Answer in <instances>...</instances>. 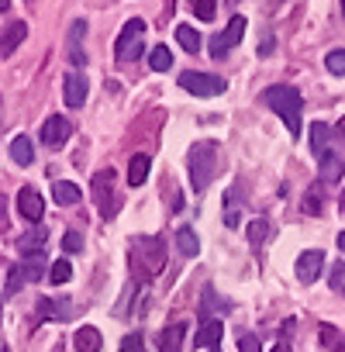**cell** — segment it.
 <instances>
[{"instance_id":"cell-1","label":"cell","mask_w":345,"mask_h":352,"mask_svg":"<svg viewBox=\"0 0 345 352\" xmlns=\"http://www.w3.org/2000/svg\"><path fill=\"white\" fill-rule=\"evenodd\" d=\"M218 169H221V152H218V145H214V142H197V145L190 148V187H194L197 194L208 190L211 180L218 176Z\"/></svg>"},{"instance_id":"cell-2","label":"cell","mask_w":345,"mask_h":352,"mask_svg":"<svg viewBox=\"0 0 345 352\" xmlns=\"http://www.w3.org/2000/svg\"><path fill=\"white\" fill-rule=\"evenodd\" d=\"M263 100L269 104V111H276L283 118L290 138H300V94H297V87H283V83L269 87L263 94Z\"/></svg>"},{"instance_id":"cell-3","label":"cell","mask_w":345,"mask_h":352,"mask_svg":"<svg viewBox=\"0 0 345 352\" xmlns=\"http://www.w3.org/2000/svg\"><path fill=\"white\" fill-rule=\"evenodd\" d=\"M142 35H145V21L142 18H128L124 28H121V35H118V42H114L121 63H135L142 56V49H145L142 45Z\"/></svg>"},{"instance_id":"cell-4","label":"cell","mask_w":345,"mask_h":352,"mask_svg":"<svg viewBox=\"0 0 345 352\" xmlns=\"http://www.w3.org/2000/svg\"><path fill=\"white\" fill-rule=\"evenodd\" d=\"M180 87H183L187 94H194V97H218V94H225V90H228V83H225L221 76L194 73V69L180 73Z\"/></svg>"},{"instance_id":"cell-5","label":"cell","mask_w":345,"mask_h":352,"mask_svg":"<svg viewBox=\"0 0 345 352\" xmlns=\"http://www.w3.org/2000/svg\"><path fill=\"white\" fill-rule=\"evenodd\" d=\"M93 201H97V208H100V214L104 218H114V211H118V197H114V169H100L97 176H93Z\"/></svg>"},{"instance_id":"cell-6","label":"cell","mask_w":345,"mask_h":352,"mask_svg":"<svg viewBox=\"0 0 345 352\" xmlns=\"http://www.w3.org/2000/svg\"><path fill=\"white\" fill-rule=\"evenodd\" d=\"M242 35H245V18H242V14H235V18L228 21V28H225L221 35H214V38H211V56H214V59H225V56L242 42Z\"/></svg>"},{"instance_id":"cell-7","label":"cell","mask_w":345,"mask_h":352,"mask_svg":"<svg viewBox=\"0 0 345 352\" xmlns=\"http://www.w3.org/2000/svg\"><path fill=\"white\" fill-rule=\"evenodd\" d=\"M69 131H73V124H69L63 114H52V118L42 124V142H45L49 148H63V145L69 142Z\"/></svg>"},{"instance_id":"cell-8","label":"cell","mask_w":345,"mask_h":352,"mask_svg":"<svg viewBox=\"0 0 345 352\" xmlns=\"http://www.w3.org/2000/svg\"><path fill=\"white\" fill-rule=\"evenodd\" d=\"M321 270H324V252H321V249L300 252V259H297V280H300V283H314V280L321 276Z\"/></svg>"},{"instance_id":"cell-9","label":"cell","mask_w":345,"mask_h":352,"mask_svg":"<svg viewBox=\"0 0 345 352\" xmlns=\"http://www.w3.org/2000/svg\"><path fill=\"white\" fill-rule=\"evenodd\" d=\"M138 256H145V270L155 276L166 263V245L162 239H138Z\"/></svg>"},{"instance_id":"cell-10","label":"cell","mask_w":345,"mask_h":352,"mask_svg":"<svg viewBox=\"0 0 345 352\" xmlns=\"http://www.w3.org/2000/svg\"><path fill=\"white\" fill-rule=\"evenodd\" d=\"M83 38H87V21H73V28H69V35H66V56H69L73 66H83V63H87Z\"/></svg>"},{"instance_id":"cell-11","label":"cell","mask_w":345,"mask_h":352,"mask_svg":"<svg viewBox=\"0 0 345 352\" xmlns=\"http://www.w3.org/2000/svg\"><path fill=\"white\" fill-rule=\"evenodd\" d=\"M18 211H21V218H25V221H32V225H38V221H42V214H45V204H42V197H38V190H32V187H25V190L18 194Z\"/></svg>"},{"instance_id":"cell-12","label":"cell","mask_w":345,"mask_h":352,"mask_svg":"<svg viewBox=\"0 0 345 352\" xmlns=\"http://www.w3.org/2000/svg\"><path fill=\"white\" fill-rule=\"evenodd\" d=\"M63 100H66L69 107H83V100H87V76L69 73V76L63 80Z\"/></svg>"},{"instance_id":"cell-13","label":"cell","mask_w":345,"mask_h":352,"mask_svg":"<svg viewBox=\"0 0 345 352\" xmlns=\"http://www.w3.org/2000/svg\"><path fill=\"white\" fill-rule=\"evenodd\" d=\"M25 38H28V25H25V21H11V25L4 28V35H0V56H11Z\"/></svg>"},{"instance_id":"cell-14","label":"cell","mask_w":345,"mask_h":352,"mask_svg":"<svg viewBox=\"0 0 345 352\" xmlns=\"http://www.w3.org/2000/svg\"><path fill=\"white\" fill-rule=\"evenodd\" d=\"M38 311H42V318H56V321H66V318H73V304L66 300V297H42L38 300Z\"/></svg>"},{"instance_id":"cell-15","label":"cell","mask_w":345,"mask_h":352,"mask_svg":"<svg viewBox=\"0 0 345 352\" xmlns=\"http://www.w3.org/2000/svg\"><path fill=\"white\" fill-rule=\"evenodd\" d=\"M183 335H187V324H169V328H162L159 331V352H180V345H183Z\"/></svg>"},{"instance_id":"cell-16","label":"cell","mask_w":345,"mask_h":352,"mask_svg":"<svg viewBox=\"0 0 345 352\" xmlns=\"http://www.w3.org/2000/svg\"><path fill=\"white\" fill-rule=\"evenodd\" d=\"M342 173H345L342 159H338L335 152H324V155H321V169H318V180H321V184H338Z\"/></svg>"},{"instance_id":"cell-17","label":"cell","mask_w":345,"mask_h":352,"mask_svg":"<svg viewBox=\"0 0 345 352\" xmlns=\"http://www.w3.org/2000/svg\"><path fill=\"white\" fill-rule=\"evenodd\" d=\"M73 349L76 352H100V331L93 324H83L76 335H73Z\"/></svg>"},{"instance_id":"cell-18","label":"cell","mask_w":345,"mask_h":352,"mask_svg":"<svg viewBox=\"0 0 345 352\" xmlns=\"http://www.w3.org/2000/svg\"><path fill=\"white\" fill-rule=\"evenodd\" d=\"M11 159H14L18 166H32V162H35V145H32L28 135H18V138L11 142Z\"/></svg>"},{"instance_id":"cell-19","label":"cell","mask_w":345,"mask_h":352,"mask_svg":"<svg viewBox=\"0 0 345 352\" xmlns=\"http://www.w3.org/2000/svg\"><path fill=\"white\" fill-rule=\"evenodd\" d=\"M221 331H225V324L214 321V318H208V321L201 324V331L194 335V345H218V342H221Z\"/></svg>"},{"instance_id":"cell-20","label":"cell","mask_w":345,"mask_h":352,"mask_svg":"<svg viewBox=\"0 0 345 352\" xmlns=\"http://www.w3.org/2000/svg\"><path fill=\"white\" fill-rule=\"evenodd\" d=\"M148 155H131V162H128V184L131 187H142L145 180H148Z\"/></svg>"},{"instance_id":"cell-21","label":"cell","mask_w":345,"mask_h":352,"mask_svg":"<svg viewBox=\"0 0 345 352\" xmlns=\"http://www.w3.org/2000/svg\"><path fill=\"white\" fill-rule=\"evenodd\" d=\"M328 138H331V128L321 124V121H314V124H311V152H314L318 159L328 152Z\"/></svg>"},{"instance_id":"cell-22","label":"cell","mask_w":345,"mask_h":352,"mask_svg":"<svg viewBox=\"0 0 345 352\" xmlns=\"http://www.w3.org/2000/svg\"><path fill=\"white\" fill-rule=\"evenodd\" d=\"M52 201H56V204H63V208H69V204H76V201H80V187H76V184H69V180H59V184L52 187Z\"/></svg>"},{"instance_id":"cell-23","label":"cell","mask_w":345,"mask_h":352,"mask_svg":"<svg viewBox=\"0 0 345 352\" xmlns=\"http://www.w3.org/2000/svg\"><path fill=\"white\" fill-rule=\"evenodd\" d=\"M45 228H32V232H25L21 239H18V249L28 256V252H42V242H45Z\"/></svg>"},{"instance_id":"cell-24","label":"cell","mask_w":345,"mask_h":352,"mask_svg":"<svg viewBox=\"0 0 345 352\" xmlns=\"http://www.w3.org/2000/svg\"><path fill=\"white\" fill-rule=\"evenodd\" d=\"M177 249H180L183 256H197V252H201L197 232H194V228H180V232H177Z\"/></svg>"},{"instance_id":"cell-25","label":"cell","mask_w":345,"mask_h":352,"mask_svg":"<svg viewBox=\"0 0 345 352\" xmlns=\"http://www.w3.org/2000/svg\"><path fill=\"white\" fill-rule=\"evenodd\" d=\"M21 270H25V280H28V283L42 280V270H45V256H42V252H28V259L21 263Z\"/></svg>"},{"instance_id":"cell-26","label":"cell","mask_w":345,"mask_h":352,"mask_svg":"<svg viewBox=\"0 0 345 352\" xmlns=\"http://www.w3.org/2000/svg\"><path fill=\"white\" fill-rule=\"evenodd\" d=\"M177 42H180V45H183V52H190V56H194V52H201V35H197L190 25H180V28H177Z\"/></svg>"},{"instance_id":"cell-27","label":"cell","mask_w":345,"mask_h":352,"mask_svg":"<svg viewBox=\"0 0 345 352\" xmlns=\"http://www.w3.org/2000/svg\"><path fill=\"white\" fill-rule=\"evenodd\" d=\"M148 66H152L155 73H166V69H172V52H169L166 45L152 49V56H148Z\"/></svg>"},{"instance_id":"cell-28","label":"cell","mask_w":345,"mask_h":352,"mask_svg":"<svg viewBox=\"0 0 345 352\" xmlns=\"http://www.w3.org/2000/svg\"><path fill=\"white\" fill-rule=\"evenodd\" d=\"M190 8H194V18H197V21H214L218 0H190Z\"/></svg>"},{"instance_id":"cell-29","label":"cell","mask_w":345,"mask_h":352,"mask_svg":"<svg viewBox=\"0 0 345 352\" xmlns=\"http://www.w3.org/2000/svg\"><path fill=\"white\" fill-rule=\"evenodd\" d=\"M324 66H328L331 76H345V49H331L328 59H324Z\"/></svg>"},{"instance_id":"cell-30","label":"cell","mask_w":345,"mask_h":352,"mask_svg":"<svg viewBox=\"0 0 345 352\" xmlns=\"http://www.w3.org/2000/svg\"><path fill=\"white\" fill-rule=\"evenodd\" d=\"M321 187H324V184L318 180V184L307 190V197H304V211H307V214H321Z\"/></svg>"},{"instance_id":"cell-31","label":"cell","mask_w":345,"mask_h":352,"mask_svg":"<svg viewBox=\"0 0 345 352\" xmlns=\"http://www.w3.org/2000/svg\"><path fill=\"white\" fill-rule=\"evenodd\" d=\"M69 276H73V266H69L66 259H59V263L49 266V280H52V283H69Z\"/></svg>"},{"instance_id":"cell-32","label":"cell","mask_w":345,"mask_h":352,"mask_svg":"<svg viewBox=\"0 0 345 352\" xmlns=\"http://www.w3.org/2000/svg\"><path fill=\"white\" fill-rule=\"evenodd\" d=\"M266 235H269V221H263V218L249 221V242H252V245L266 242Z\"/></svg>"},{"instance_id":"cell-33","label":"cell","mask_w":345,"mask_h":352,"mask_svg":"<svg viewBox=\"0 0 345 352\" xmlns=\"http://www.w3.org/2000/svg\"><path fill=\"white\" fill-rule=\"evenodd\" d=\"M225 225L228 228H238V190L228 194V208H225Z\"/></svg>"},{"instance_id":"cell-34","label":"cell","mask_w":345,"mask_h":352,"mask_svg":"<svg viewBox=\"0 0 345 352\" xmlns=\"http://www.w3.org/2000/svg\"><path fill=\"white\" fill-rule=\"evenodd\" d=\"M331 290L345 297V263H331Z\"/></svg>"},{"instance_id":"cell-35","label":"cell","mask_w":345,"mask_h":352,"mask_svg":"<svg viewBox=\"0 0 345 352\" xmlns=\"http://www.w3.org/2000/svg\"><path fill=\"white\" fill-rule=\"evenodd\" d=\"M25 283H28V280H25V270H21V266H11V273H8V294H18Z\"/></svg>"},{"instance_id":"cell-36","label":"cell","mask_w":345,"mask_h":352,"mask_svg":"<svg viewBox=\"0 0 345 352\" xmlns=\"http://www.w3.org/2000/svg\"><path fill=\"white\" fill-rule=\"evenodd\" d=\"M238 352H263V345H259V338L252 331H242L238 335Z\"/></svg>"},{"instance_id":"cell-37","label":"cell","mask_w":345,"mask_h":352,"mask_svg":"<svg viewBox=\"0 0 345 352\" xmlns=\"http://www.w3.org/2000/svg\"><path fill=\"white\" fill-rule=\"evenodd\" d=\"M63 249H66V252H80V249H83V235H80V232H66V235H63Z\"/></svg>"},{"instance_id":"cell-38","label":"cell","mask_w":345,"mask_h":352,"mask_svg":"<svg viewBox=\"0 0 345 352\" xmlns=\"http://www.w3.org/2000/svg\"><path fill=\"white\" fill-rule=\"evenodd\" d=\"M121 352H145V342H142V335H124V342H121Z\"/></svg>"},{"instance_id":"cell-39","label":"cell","mask_w":345,"mask_h":352,"mask_svg":"<svg viewBox=\"0 0 345 352\" xmlns=\"http://www.w3.org/2000/svg\"><path fill=\"white\" fill-rule=\"evenodd\" d=\"M335 338H338V331H335L331 324H321V342H324V345H335Z\"/></svg>"},{"instance_id":"cell-40","label":"cell","mask_w":345,"mask_h":352,"mask_svg":"<svg viewBox=\"0 0 345 352\" xmlns=\"http://www.w3.org/2000/svg\"><path fill=\"white\" fill-rule=\"evenodd\" d=\"M8 225V201H4V194H0V228Z\"/></svg>"},{"instance_id":"cell-41","label":"cell","mask_w":345,"mask_h":352,"mask_svg":"<svg viewBox=\"0 0 345 352\" xmlns=\"http://www.w3.org/2000/svg\"><path fill=\"white\" fill-rule=\"evenodd\" d=\"M269 52H273V38H266V42H263V49H259V56H269Z\"/></svg>"},{"instance_id":"cell-42","label":"cell","mask_w":345,"mask_h":352,"mask_svg":"<svg viewBox=\"0 0 345 352\" xmlns=\"http://www.w3.org/2000/svg\"><path fill=\"white\" fill-rule=\"evenodd\" d=\"M331 349H335V352H345V338H342V335H338V338H335V345H331Z\"/></svg>"},{"instance_id":"cell-43","label":"cell","mask_w":345,"mask_h":352,"mask_svg":"<svg viewBox=\"0 0 345 352\" xmlns=\"http://www.w3.org/2000/svg\"><path fill=\"white\" fill-rule=\"evenodd\" d=\"M335 128H338V135H342V138H345V118H342V121H338V124H335Z\"/></svg>"},{"instance_id":"cell-44","label":"cell","mask_w":345,"mask_h":352,"mask_svg":"<svg viewBox=\"0 0 345 352\" xmlns=\"http://www.w3.org/2000/svg\"><path fill=\"white\" fill-rule=\"evenodd\" d=\"M338 249H342V252H345V232H342V235H338Z\"/></svg>"},{"instance_id":"cell-45","label":"cell","mask_w":345,"mask_h":352,"mask_svg":"<svg viewBox=\"0 0 345 352\" xmlns=\"http://www.w3.org/2000/svg\"><path fill=\"white\" fill-rule=\"evenodd\" d=\"M11 8V0H0V11H8Z\"/></svg>"},{"instance_id":"cell-46","label":"cell","mask_w":345,"mask_h":352,"mask_svg":"<svg viewBox=\"0 0 345 352\" xmlns=\"http://www.w3.org/2000/svg\"><path fill=\"white\" fill-rule=\"evenodd\" d=\"M273 352H290V349L287 345H273Z\"/></svg>"},{"instance_id":"cell-47","label":"cell","mask_w":345,"mask_h":352,"mask_svg":"<svg viewBox=\"0 0 345 352\" xmlns=\"http://www.w3.org/2000/svg\"><path fill=\"white\" fill-rule=\"evenodd\" d=\"M342 211H345V194H342Z\"/></svg>"},{"instance_id":"cell-48","label":"cell","mask_w":345,"mask_h":352,"mask_svg":"<svg viewBox=\"0 0 345 352\" xmlns=\"http://www.w3.org/2000/svg\"><path fill=\"white\" fill-rule=\"evenodd\" d=\"M228 4H242V0H228Z\"/></svg>"},{"instance_id":"cell-49","label":"cell","mask_w":345,"mask_h":352,"mask_svg":"<svg viewBox=\"0 0 345 352\" xmlns=\"http://www.w3.org/2000/svg\"><path fill=\"white\" fill-rule=\"evenodd\" d=\"M342 14H345V0H342Z\"/></svg>"}]
</instances>
